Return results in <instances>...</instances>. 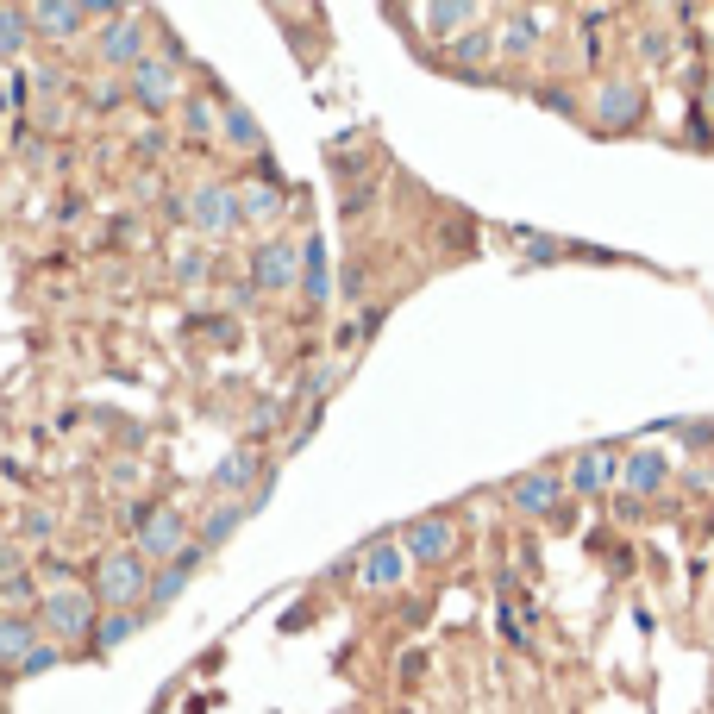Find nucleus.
I'll list each match as a JSON object with an SVG mask.
<instances>
[{
    "label": "nucleus",
    "instance_id": "27",
    "mask_svg": "<svg viewBox=\"0 0 714 714\" xmlns=\"http://www.w3.org/2000/svg\"><path fill=\"white\" fill-rule=\"evenodd\" d=\"M170 270H176V282H207L213 276V257H207V245H182Z\"/></svg>",
    "mask_w": 714,
    "mask_h": 714
},
{
    "label": "nucleus",
    "instance_id": "21",
    "mask_svg": "<svg viewBox=\"0 0 714 714\" xmlns=\"http://www.w3.org/2000/svg\"><path fill=\"white\" fill-rule=\"evenodd\" d=\"M220 138H226L232 151H251V157L264 151V126H257V113L245 101H226L220 107Z\"/></svg>",
    "mask_w": 714,
    "mask_h": 714
},
{
    "label": "nucleus",
    "instance_id": "23",
    "mask_svg": "<svg viewBox=\"0 0 714 714\" xmlns=\"http://www.w3.org/2000/svg\"><path fill=\"white\" fill-rule=\"evenodd\" d=\"M420 26L433 38H464L476 26V7L470 0H433V7H420Z\"/></svg>",
    "mask_w": 714,
    "mask_h": 714
},
{
    "label": "nucleus",
    "instance_id": "22",
    "mask_svg": "<svg viewBox=\"0 0 714 714\" xmlns=\"http://www.w3.org/2000/svg\"><path fill=\"white\" fill-rule=\"evenodd\" d=\"M145 627V608H119V614H101V621H94V639H88V652L94 658H107V652H119L126 646V639Z\"/></svg>",
    "mask_w": 714,
    "mask_h": 714
},
{
    "label": "nucleus",
    "instance_id": "12",
    "mask_svg": "<svg viewBox=\"0 0 714 714\" xmlns=\"http://www.w3.org/2000/svg\"><path fill=\"white\" fill-rule=\"evenodd\" d=\"M357 583H364L370 595H389L408 583V552H401L395 539H364L357 545Z\"/></svg>",
    "mask_w": 714,
    "mask_h": 714
},
{
    "label": "nucleus",
    "instance_id": "18",
    "mask_svg": "<svg viewBox=\"0 0 714 714\" xmlns=\"http://www.w3.org/2000/svg\"><path fill=\"white\" fill-rule=\"evenodd\" d=\"M539 13H527V7H514V13H502V26H495V51L502 57H533L539 51Z\"/></svg>",
    "mask_w": 714,
    "mask_h": 714
},
{
    "label": "nucleus",
    "instance_id": "17",
    "mask_svg": "<svg viewBox=\"0 0 714 714\" xmlns=\"http://www.w3.org/2000/svg\"><path fill=\"white\" fill-rule=\"evenodd\" d=\"M44 639V627H38V614H0V671H19L26 664V652Z\"/></svg>",
    "mask_w": 714,
    "mask_h": 714
},
{
    "label": "nucleus",
    "instance_id": "20",
    "mask_svg": "<svg viewBox=\"0 0 714 714\" xmlns=\"http://www.w3.org/2000/svg\"><path fill=\"white\" fill-rule=\"evenodd\" d=\"M489 57H502L489 26H470L464 38H451V63L464 69V82H483V63H489Z\"/></svg>",
    "mask_w": 714,
    "mask_h": 714
},
{
    "label": "nucleus",
    "instance_id": "3",
    "mask_svg": "<svg viewBox=\"0 0 714 714\" xmlns=\"http://www.w3.org/2000/svg\"><path fill=\"white\" fill-rule=\"evenodd\" d=\"M589 113H595V126H602V132L627 138V132H639L652 119V88L639 82V76H602L595 94H589Z\"/></svg>",
    "mask_w": 714,
    "mask_h": 714
},
{
    "label": "nucleus",
    "instance_id": "14",
    "mask_svg": "<svg viewBox=\"0 0 714 714\" xmlns=\"http://www.w3.org/2000/svg\"><path fill=\"white\" fill-rule=\"evenodd\" d=\"M664 483H671V458H664L658 445H633L621 458V489L627 495H658Z\"/></svg>",
    "mask_w": 714,
    "mask_h": 714
},
{
    "label": "nucleus",
    "instance_id": "6",
    "mask_svg": "<svg viewBox=\"0 0 714 714\" xmlns=\"http://www.w3.org/2000/svg\"><path fill=\"white\" fill-rule=\"evenodd\" d=\"M182 220L195 226L201 238H232L238 226V182H195L182 195Z\"/></svg>",
    "mask_w": 714,
    "mask_h": 714
},
{
    "label": "nucleus",
    "instance_id": "29",
    "mask_svg": "<svg viewBox=\"0 0 714 714\" xmlns=\"http://www.w3.org/2000/svg\"><path fill=\"white\" fill-rule=\"evenodd\" d=\"M57 664H63V646H57V639H38V646L26 652V664H19L13 677H44V671H57Z\"/></svg>",
    "mask_w": 714,
    "mask_h": 714
},
{
    "label": "nucleus",
    "instance_id": "37",
    "mask_svg": "<svg viewBox=\"0 0 714 714\" xmlns=\"http://www.w3.org/2000/svg\"><path fill=\"white\" fill-rule=\"evenodd\" d=\"M170 564H182V570H188V577H195V570L207 564V552H201V545H195V539H188V545H182V552H176Z\"/></svg>",
    "mask_w": 714,
    "mask_h": 714
},
{
    "label": "nucleus",
    "instance_id": "10",
    "mask_svg": "<svg viewBox=\"0 0 714 714\" xmlns=\"http://www.w3.org/2000/svg\"><path fill=\"white\" fill-rule=\"evenodd\" d=\"M401 552H408L414 564H445L458 558V520L451 514H420L401 527Z\"/></svg>",
    "mask_w": 714,
    "mask_h": 714
},
{
    "label": "nucleus",
    "instance_id": "15",
    "mask_svg": "<svg viewBox=\"0 0 714 714\" xmlns=\"http://www.w3.org/2000/svg\"><path fill=\"white\" fill-rule=\"evenodd\" d=\"M508 502L520 514H558L564 508V483H558L552 470H527V476H514V483H508Z\"/></svg>",
    "mask_w": 714,
    "mask_h": 714
},
{
    "label": "nucleus",
    "instance_id": "5",
    "mask_svg": "<svg viewBox=\"0 0 714 714\" xmlns=\"http://www.w3.org/2000/svg\"><path fill=\"white\" fill-rule=\"evenodd\" d=\"M126 94H132V107H145L151 119H163L170 107L188 101V76H182V63H170V57H145L126 76Z\"/></svg>",
    "mask_w": 714,
    "mask_h": 714
},
{
    "label": "nucleus",
    "instance_id": "16",
    "mask_svg": "<svg viewBox=\"0 0 714 714\" xmlns=\"http://www.w3.org/2000/svg\"><path fill=\"white\" fill-rule=\"evenodd\" d=\"M282 207H289V182H238V220L276 226Z\"/></svg>",
    "mask_w": 714,
    "mask_h": 714
},
{
    "label": "nucleus",
    "instance_id": "28",
    "mask_svg": "<svg viewBox=\"0 0 714 714\" xmlns=\"http://www.w3.org/2000/svg\"><path fill=\"white\" fill-rule=\"evenodd\" d=\"M26 602H38V583L26 577V570L0 577V614H13V608H26Z\"/></svg>",
    "mask_w": 714,
    "mask_h": 714
},
{
    "label": "nucleus",
    "instance_id": "1",
    "mask_svg": "<svg viewBox=\"0 0 714 714\" xmlns=\"http://www.w3.org/2000/svg\"><path fill=\"white\" fill-rule=\"evenodd\" d=\"M145 589H151V564L119 545V552H101L88 570V595L101 602V614H119V608H145Z\"/></svg>",
    "mask_w": 714,
    "mask_h": 714
},
{
    "label": "nucleus",
    "instance_id": "8",
    "mask_svg": "<svg viewBox=\"0 0 714 714\" xmlns=\"http://www.w3.org/2000/svg\"><path fill=\"white\" fill-rule=\"evenodd\" d=\"M94 57H101V69H132L151 57V32H145V19H132V13H113L101 32H94Z\"/></svg>",
    "mask_w": 714,
    "mask_h": 714
},
{
    "label": "nucleus",
    "instance_id": "11",
    "mask_svg": "<svg viewBox=\"0 0 714 714\" xmlns=\"http://www.w3.org/2000/svg\"><path fill=\"white\" fill-rule=\"evenodd\" d=\"M564 489L614 495V489H621V451H614V445H583L577 458H570V470H564Z\"/></svg>",
    "mask_w": 714,
    "mask_h": 714
},
{
    "label": "nucleus",
    "instance_id": "30",
    "mask_svg": "<svg viewBox=\"0 0 714 714\" xmlns=\"http://www.w3.org/2000/svg\"><path fill=\"white\" fill-rule=\"evenodd\" d=\"M639 57H646V63H671V51H677V38L671 32H664V26H639Z\"/></svg>",
    "mask_w": 714,
    "mask_h": 714
},
{
    "label": "nucleus",
    "instance_id": "33",
    "mask_svg": "<svg viewBox=\"0 0 714 714\" xmlns=\"http://www.w3.org/2000/svg\"><path fill=\"white\" fill-rule=\"evenodd\" d=\"M88 101H94V107H101V113H113V107H126V101H132V94H126V82H113V76H101V82H94V88H88Z\"/></svg>",
    "mask_w": 714,
    "mask_h": 714
},
{
    "label": "nucleus",
    "instance_id": "7",
    "mask_svg": "<svg viewBox=\"0 0 714 714\" xmlns=\"http://www.w3.org/2000/svg\"><path fill=\"white\" fill-rule=\"evenodd\" d=\"M270 476V464H264V451L257 445H232L220 464L207 470V495L213 502H251V489Z\"/></svg>",
    "mask_w": 714,
    "mask_h": 714
},
{
    "label": "nucleus",
    "instance_id": "36",
    "mask_svg": "<svg viewBox=\"0 0 714 714\" xmlns=\"http://www.w3.org/2000/svg\"><path fill=\"white\" fill-rule=\"evenodd\" d=\"M163 145H170V132H163V119H157V126H145V132H138V157H157Z\"/></svg>",
    "mask_w": 714,
    "mask_h": 714
},
{
    "label": "nucleus",
    "instance_id": "25",
    "mask_svg": "<svg viewBox=\"0 0 714 714\" xmlns=\"http://www.w3.org/2000/svg\"><path fill=\"white\" fill-rule=\"evenodd\" d=\"M188 583H195V577H188L182 564H163V570H151V589H145V614H163V608H176Z\"/></svg>",
    "mask_w": 714,
    "mask_h": 714
},
{
    "label": "nucleus",
    "instance_id": "19",
    "mask_svg": "<svg viewBox=\"0 0 714 714\" xmlns=\"http://www.w3.org/2000/svg\"><path fill=\"white\" fill-rule=\"evenodd\" d=\"M245 514H251V502H213L201 514V527H195V545H201V552H220V545L245 527Z\"/></svg>",
    "mask_w": 714,
    "mask_h": 714
},
{
    "label": "nucleus",
    "instance_id": "35",
    "mask_svg": "<svg viewBox=\"0 0 714 714\" xmlns=\"http://www.w3.org/2000/svg\"><path fill=\"white\" fill-rule=\"evenodd\" d=\"M533 101H539V107H552V113H577V94H570V88H539Z\"/></svg>",
    "mask_w": 714,
    "mask_h": 714
},
{
    "label": "nucleus",
    "instance_id": "2",
    "mask_svg": "<svg viewBox=\"0 0 714 714\" xmlns=\"http://www.w3.org/2000/svg\"><path fill=\"white\" fill-rule=\"evenodd\" d=\"M188 539H195V533H188V514L176 502H138L132 508V552L145 558L151 570H163Z\"/></svg>",
    "mask_w": 714,
    "mask_h": 714
},
{
    "label": "nucleus",
    "instance_id": "4",
    "mask_svg": "<svg viewBox=\"0 0 714 714\" xmlns=\"http://www.w3.org/2000/svg\"><path fill=\"white\" fill-rule=\"evenodd\" d=\"M94 621H101V602H94L82 583H57V589L38 595V627H44V639H57V646L94 639Z\"/></svg>",
    "mask_w": 714,
    "mask_h": 714
},
{
    "label": "nucleus",
    "instance_id": "34",
    "mask_svg": "<svg viewBox=\"0 0 714 714\" xmlns=\"http://www.w3.org/2000/svg\"><path fill=\"white\" fill-rule=\"evenodd\" d=\"M677 433H683V445H714V420H677Z\"/></svg>",
    "mask_w": 714,
    "mask_h": 714
},
{
    "label": "nucleus",
    "instance_id": "9",
    "mask_svg": "<svg viewBox=\"0 0 714 714\" xmlns=\"http://www.w3.org/2000/svg\"><path fill=\"white\" fill-rule=\"evenodd\" d=\"M251 282H257V295L301 289V245L295 238H264V245L251 251Z\"/></svg>",
    "mask_w": 714,
    "mask_h": 714
},
{
    "label": "nucleus",
    "instance_id": "38",
    "mask_svg": "<svg viewBox=\"0 0 714 714\" xmlns=\"http://www.w3.org/2000/svg\"><path fill=\"white\" fill-rule=\"evenodd\" d=\"M26 539H51V508H32L26 514Z\"/></svg>",
    "mask_w": 714,
    "mask_h": 714
},
{
    "label": "nucleus",
    "instance_id": "26",
    "mask_svg": "<svg viewBox=\"0 0 714 714\" xmlns=\"http://www.w3.org/2000/svg\"><path fill=\"white\" fill-rule=\"evenodd\" d=\"M26 44H32L26 7H0V63H19V57H26Z\"/></svg>",
    "mask_w": 714,
    "mask_h": 714
},
{
    "label": "nucleus",
    "instance_id": "13",
    "mask_svg": "<svg viewBox=\"0 0 714 714\" xmlns=\"http://www.w3.org/2000/svg\"><path fill=\"white\" fill-rule=\"evenodd\" d=\"M26 19H32V38H57V44L82 38L94 26L88 0H82V7H76V0H38V7H26Z\"/></svg>",
    "mask_w": 714,
    "mask_h": 714
},
{
    "label": "nucleus",
    "instance_id": "32",
    "mask_svg": "<svg viewBox=\"0 0 714 714\" xmlns=\"http://www.w3.org/2000/svg\"><path fill=\"white\" fill-rule=\"evenodd\" d=\"M276 426H282V408H276V401H257L251 420H245V433H251V445H257V451H264V439L276 433Z\"/></svg>",
    "mask_w": 714,
    "mask_h": 714
},
{
    "label": "nucleus",
    "instance_id": "31",
    "mask_svg": "<svg viewBox=\"0 0 714 714\" xmlns=\"http://www.w3.org/2000/svg\"><path fill=\"white\" fill-rule=\"evenodd\" d=\"M182 119H188V132H195V138H213V132H220V113H213L201 94H188V101H182Z\"/></svg>",
    "mask_w": 714,
    "mask_h": 714
},
{
    "label": "nucleus",
    "instance_id": "24",
    "mask_svg": "<svg viewBox=\"0 0 714 714\" xmlns=\"http://www.w3.org/2000/svg\"><path fill=\"white\" fill-rule=\"evenodd\" d=\"M301 289H307V301H326L332 295V264H326V238H307L301 245Z\"/></svg>",
    "mask_w": 714,
    "mask_h": 714
}]
</instances>
